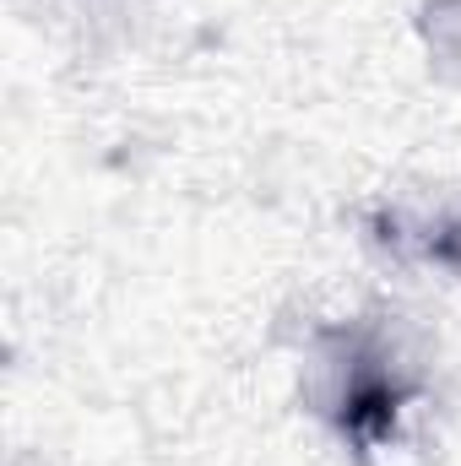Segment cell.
<instances>
[{
  "instance_id": "1",
  "label": "cell",
  "mask_w": 461,
  "mask_h": 466,
  "mask_svg": "<svg viewBox=\"0 0 461 466\" xmlns=\"http://www.w3.org/2000/svg\"><path fill=\"white\" fill-rule=\"evenodd\" d=\"M396 401H402V390L385 380V374H369V380H358L353 390H347V412H343V429L347 434H358V440H369V434H385L391 429V418H396Z\"/></svg>"
}]
</instances>
